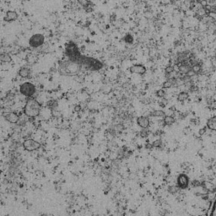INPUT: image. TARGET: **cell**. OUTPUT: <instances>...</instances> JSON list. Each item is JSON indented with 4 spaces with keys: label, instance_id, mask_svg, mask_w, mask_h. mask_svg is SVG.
<instances>
[{
    "label": "cell",
    "instance_id": "cell-1",
    "mask_svg": "<svg viewBox=\"0 0 216 216\" xmlns=\"http://www.w3.org/2000/svg\"><path fill=\"white\" fill-rule=\"evenodd\" d=\"M82 68V64L80 62L72 60H64L59 63L58 72L61 75L74 76L78 74Z\"/></svg>",
    "mask_w": 216,
    "mask_h": 216
},
{
    "label": "cell",
    "instance_id": "cell-2",
    "mask_svg": "<svg viewBox=\"0 0 216 216\" xmlns=\"http://www.w3.org/2000/svg\"><path fill=\"white\" fill-rule=\"evenodd\" d=\"M42 110V106L36 99H29L26 103L24 107L25 114L29 117H37Z\"/></svg>",
    "mask_w": 216,
    "mask_h": 216
},
{
    "label": "cell",
    "instance_id": "cell-3",
    "mask_svg": "<svg viewBox=\"0 0 216 216\" xmlns=\"http://www.w3.org/2000/svg\"><path fill=\"white\" fill-rule=\"evenodd\" d=\"M66 55L68 56L69 60L80 62L81 58V53L79 51V48L77 47L76 44L74 42H69L66 45Z\"/></svg>",
    "mask_w": 216,
    "mask_h": 216
},
{
    "label": "cell",
    "instance_id": "cell-4",
    "mask_svg": "<svg viewBox=\"0 0 216 216\" xmlns=\"http://www.w3.org/2000/svg\"><path fill=\"white\" fill-rule=\"evenodd\" d=\"M80 63L82 64V66H85L89 69H93V70H98L102 67V64L99 62L98 60L94 59L92 58H87V57H81Z\"/></svg>",
    "mask_w": 216,
    "mask_h": 216
},
{
    "label": "cell",
    "instance_id": "cell-5",
    "mask_svg": "<svg viewBox=\"0 0 216 216\" xmlns=\"http://www.w3.org/2000/svg\"><path fill=\"white\" fill-rule=\"evenodd\" d=\"M20 92L26 97H31L36 93V86L30 82H25L20 86Z\"/></svg>",
    "mask_w": 216,
    "mask_h": 216
},
{
    "label": "cell",
    "instance_id": "cell-6",
    "mask_svg": "<svg viewBox=\"0 0 216 216\" xmlns=\"http://www.w3.org/2000/svg\"><path fill=\"white\" fill-rule=\"evenodd\" d=\"M45 42V37L42 34H35L33 35L29 40V45L33 48H37V47L42 46Z\"/></svg>",
    "mask_w": 216,
    "mask_h": 216
},
{
    "label": "cell",
    "instance_id": "cell-7",
    "mask_svg": "<svg viewBox=\"0 0 216 216\" xmlns=\"http://www.w3.org/2000/svg\"><path fill=\"white\" fill-rule=\"evenodd\" d=\"M129 71L132 74H144L146 72V68L144 66L141 64H135L133 65L131 68H129Z\"/></svg>",
    "mask_w": 216,
    "mask_h": 216
},
{
    "label": "cell",
    "instance_id": "cell-8",
    "mask_svg": "<svg viewBox=\"0 0 216 216\" xmlns=\"http://www.w3.org/2000/svg\"><path fill=\"white\" fill-rule=\"evenodd\" d=\"M5 117L7 121H9L11 123H16L19 121V116L15 112H7L5 114Z\"/></svg>",
    "mask_w": 216,
    "mask_h": 216
},
{
    "label": "cell",
    "instance_id": "cell-9",
    "mask_svg": "<svg viewBox=\"0 0 216 216\" xmlns=\"http://www.w3.org/2000/svg\"><path fill=\"white\" fill-rule=\"evenodd\" d=\"M18 18V14L15 12V11H12V10H9V11H7L6 12V14H5V17L4 18L5 21L7 22H11L17 20Z\"/></svg>",
    "mask_w": 216,
    "mask_h": 216
},
{
    "label": "cell",
    "instance_id": "cell-10",
    "mask_svg": "<svg viewBox=\"0 0 216 216\" xmlns=\"http://www.w3.org/2000/svg\"><path fill=\"white\" fill-rule=\"evenodd\" d=\"M30 69L27 67H22L19 70V75L23 79H30Z\"/></svg>",
    "mask_w": 216,
    "mask_h": 216
},
{
    "label": "cell",
    "instance_id": "cell-11",
    "mask_svg": "<svg viewBox=\"0 0 216 216\" xmlns=\"http://www.w3.org/2000/svg\"><path fill=\"white\" fill-rule=\"evenodd\" d=\"M208 128L213 132H216V116L209 118L207 121Z\"/></svg>",
    "mask_w": 216,
    "mask_h": 216
},
{
    "label": "cell",
    "instance_id": "cell-12",
    "mask_svg": "<svg viewBox=\"0 0 216 216\" xmlns=\"http://www.w3.org/2000/svg\"><path fill=\"white\" fill-rule=\"evenodd\" d=\"M137 123L139 125L140 127H147L149 126V120L147 117H139L138 120H137Z\"/></svg>",
    "mask_w": 216,
    "mask_h": 216
},
{
    "label": "cell",
    "instance_id": "cell-13",
    "mask_svg": "<svg viewBox=\"0 0 216 216\" xmlns=\"http://www.w3.org/2000/svg\"><path fill=\"white\" fill-rule=\"evenodd\" d=\"M25 146H26V148L31 149L37 148L39 146V144L33 140H27L25 142Z\"/></svg>",
    "mask_w": 216,
    "mask_h": 216
},
{
    "label": "cell",
    "instance_id": "cell-14",
    "mask_svg": "<svg viewBox=\"0 0 216 216\" xmlns=\"http://www.w3.org/2000/svg\"><path fill=\"white\" fill-rule=\"evenodd\" d=\"M0 60L3 63H10L12 61V58L8 53H1L0 55Z\"/></svg>",
    "mask_w": 216,
    "mask_h": 216
},
{
    "label": "cell",
    "instance_id": "cell-15",
    "mask_svg": "<svg viewBox=\"0 0 216 216\" xmlns=\"http://www.w3.org/2000/svg\"><path fill=\"white\" fill-rule=\"evenodd\" d=\"M188 97H189L188 93L186 91H182L181 93H179V95H177V100L179 102H184V101L187 100Z\"/></svg>",
    "mask_w": 216,
    "mask_h": 216
},
{
    "label": "cell",
    "instance_id": "cell-16",
    "mask_svg": "<svg viewBox=\"0 0 216 216\" xmlns=\"http://www.w3.org/2000/svg\"><path fill=\"white\" fill-rule=\"evenodd\" d=\"M174 122H175V118H174L173 117H171V116H166V117H165V118H164V123H165L166 125H171V124H172Z\"/></svg>",
    "mask_w": 216,
    "mask_h": 216
},
{
    "label": "cell",
    "instance_id": "cell-17",
    "mask_svg": "<svg viewBox=\"0 0 216 216\" xmlns=\"http://www.w3.org/2000/svg\"><path fill=\"white\" fill-rule=\"evenodd\" d=\"M192 70H193V72H194L196 74H199V73L202 71L201 64H199H199L193 65V66L192 67Z\"/></svg>",
    "mask_w": 216,
    "mask_h": 216
},
{
    "label": "cell",
    "instance_id": "cell-18",
    "mask_svg": "<svg viewBox=\"0 0 216 216\" xmlns=\"http://www.w3.org/2000/svg\"><path fill=\"white\" fill-rule=\"evenodd\" d=\"M47 106L49 107V108H56L57 106H58V103L56 101H53V100H52V101H49V102L47 103Z\"/></svg>",
    "mask_w": 216,
    "mask_h": 216
},
{
    "label": "cell",
    "instance_id": "cell-19",
    "mask_svg": "<svg viewBox=\"0 0 216 216\" xmlns=\"http://www.w3.org/2000/svg\"><path fill=\"white\" fill-rule=\"evenodd\" d=\"M172 85H173L172 82L171 81V80H166L165 82H164V83H163L162 87H163L164 89H168V88H171Z\"/></svg>",
    "mask_w": 216,
    "mask_h": 216
},
{
    "label": "cell",
    "instance_id": "cell-20",
    "mask_svg": "<svg viewBox=\"0 0 216 216\" xmlns=\"http://www.w3.org/2000/svg\"><path fill=\"white\" fill-rule=\"evenodd\" d=\"M124 40H125V42L128 43V44H131V43L133 42V37L130 34L126 35L125 37H124Z\"/></svg>",
    "mask_w": 216,
    "mask_h": 216
},
{
    "label": "cell",
    "instance_id": "cell-21",
    "mask_svg": "<svg viewBox=\"0 0 216 216\" xmlns=\"http://www.w3.org/2000/svg\"><path fill=\"white\" fill-rule=\"evenodd\" d=\"M93 7H94V5H92V3L90 2L89 5H87L86 6H85V7H84V9H85V11H86V12H91V11L93 10Z\"/></svg>",
    "mask_w": 216,
    "mask_h": 216
},
{
    "label": "cell",
    "instance_id": "cell-22",
    "mask_svg": "<svg viewBox=\"0 0 216 216\" xmlns=\"http://www.w3.org/2000/svg\"><path fill=\"white\" fill-rule=\"evenodd\" d=\"M156 95L160 98H164L165 95V91L164 89H159L158 91H156Z\"/></svg>",
    "mask_w": 216,
    "mask_h": 216
},
{
    "label": "cell",
    "instance_id": "cell-23",
    "mask_svg": "<svg viewBox=\"0 0 216 216\" xmlns=\"http://www.w3.org/2000/svg\"><path fill=\"white\" fill-rule=\"evenodd\" d=\"M79 2V4H80L83 7H85L87 5H89L90 3V0H77Z\"/></svg>",
    "mask_w": 216,
    "mask_h": 216
},
{
    "label": "cell",
    "instance_id": "cell-24",
    "mask_svg": "<svg viewBox=\"0 0 216 216\" xmlns=\"http://www.w3.org/2000/svg\"><path fill=\"white\" fill-rule=\"evenodd\" d=\"M153 115L155 116V117H164L165 116V112L162 111H154Z\"/></svg>",
    "mask_w": 216,
    "mask_h": 216
},
{
    "label": "cell",
    "instance_id": "cell-25",
    "mask_svg": "<svg viewBox=\"0 0 216 216\" xmlns=\"http://www.w3.org/2000/svg\"><path fill=\"white\" fill-rule=\"evenodd\" d=\"M174 70H175V68H174L173 66H168V67H166L165 68V74H171V73L174 72Z\"/></svg>",
    "mask_w": 216,
    "mask_h": 216
},
{
    "label": "cell",
    "instance_id": "cell-26",
    "mask_svg": "<svg viewBox=\"0 0 216 216\" xmlns=\"http://www.w3.org/2000/svg\"><path fill=\"white\" fill-rule=\"evenodd\" d=\"M208 16L212 19L214 22L216 21V12H209L208 14Z\"/></svg>",
    "mask_w": 216,
    "mask_h": 216
},
{
    "label": "cell",
    "instance_id": "cell-27",
    "mask_svg": "<svg viewBox=\"0 0 216 216\" xmlns=\"http://www.w3.org/2000/svg\"><path fill=\"white\" fill-rule=\"evenodd\" d=\"M198 90V87L194 85H192L190 87V91L192 92H195V91H197Z\"/></svg>",
    "mask_w": 216,
    "mask_h": 216
},
{
    "label": "cell",
    "instance_id": "cell-28",
    "mask_svg": "<svg viewBox=\"0 0 216 216\" xmlns=\"http://www.w3.org/2000/svg\"><path fill=\"white\" fill-rule=\"evenodd\" d=\"M195 74H195V73L193 72V71L192 69H191L190 71H189V72L187 73V74H186V76H187V77H189V78H192V77L193 76V75H195Z\"/></svg>",
    "mask_w": 216,
    "mask_h": 216
},
{
    "label": "cell",
    "instance_id": "cell-29",
    "mask_svg": "<svg viewBox=\"0 0 216 216\" xmlns=\"http://www.w3.org/2000/svg\"><path fill=\"white\" fill-rule=\"evenodd\" d=\"M80 110H81V106L77 105V106H74V111H80Z\"/></svg>",
    "mask_w": 216,
    "mask_h": 216
},
{
    "label": "cell",
    "instance_id": "cell-30",
    "mask_svg": "<svg viewBox=\"0 0 216 216\" xmlns=\"http://www.w3.org/2000/svg\"><path fill=\"white\" fill-rule=\"evenodd\" d=\"M177 1V0H171V4H176Z\"/></svg>",
    "mask_w": 216,
    "mask_h": 216
},
{
    "label": "cell",
    "instance_id": "cell-31",
    "mask_svg": "<svg viewBox=\"0 0 216 216\" xmlns=\"http://www.w3.org/2000/svg\"><path fill=\"white\" fill-rule=\"evenodd\" d=\"M214 34L216 35V29H215V30H214Z\"/></svg>",
    "mask_w": 216,
    "mask_h": 216
},
{
    "label": "cell",
    "instance_id": "cell-32",
    "mask_svg": "<svg viewBox=\"0 0 216 216\" xmlns=\"http://www.w3.org/2000/svg\"><path fill=\"white\" fill-rule=\"evenodd\" d=\"M214 26H216V21H215V22H214Z\"/></svg>",
    "mask_w": 216,
    "mask_h": 216
},
{
    "label": "cell",
    "instance_id": "cell-33",
    "mask_svg": "<svg viewBox=\"0 0 216 216\" xmlns=\"http://www.w3.org/2000/svg\"><path fill=\"white\" fill-rule=\"evenodd\" d=\"M215 58H216V54H215Z\"/></svg>",
    "mask_w": 216,
    "mask_h": 216
}]
</instances>
